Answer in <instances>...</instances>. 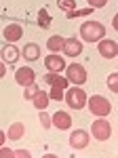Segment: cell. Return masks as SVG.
Returning <instances> with one entry per match:
<instances>
[{"label": "cell", "mask_w": 118, "mask_h": 158, "mask_svg": "<svg viewBox=\"0 0 118 158\" xmlns=\"http://www.w3.org/2000/svg\"><path fill=\"white\" fill-rule=\"evenodd\" d=\"M21 57L25 61H36L40 59V47L36 44V42H27L23 49H21Z\"/></svg>", "instance_id": "9a60e30c"}, {"label": "cell", "mask_w": 118, "mask_h": 158, "mask_svg": "<svg viewBox=\"0 0 118 158\" xmlns=\"http://www.w3.org/2000/svg\"><path fill=\"white\" fill-rule=\"evenodd\" d=\"M89 141H91L89 131H84V129H76V131H72V135H70V146L74 148V150H84V148L89 146Z\"/></svg>", "instance_id": "ba28073f"}, {"label": "cell", "mask_w": 118, "mask_h": 158, "mask_svg": "<svg viewBox=\"0 0 118 158\" xmlns=\"http://www.w3.org/2000/svg\"><path fill=\"white\" fill-rule=\"evenodd\" d=\"M63 101L72 110H82L86 108V93H84L82 86H68L63 93Z\"/></svg>", "instance_id": "3957f363"}, {"label": "cell", "mask_w": 118, "mask_h": 158, "mask_svg": "<svg viewBox=\"0 0 118 158\" xmlns=\"http://www.w3.org/2000/svg\"><path fill=\"white\" fill-rule=\"evenodd\" d=\"M91 135H93V139H97V141H107L112 137V124H110V120L97 118L91 124Z\"/></svg>", "instance_id": "5b68a950"}, {"label": "cell", "mask_w": 118, "mask_h": 158, "mask_svg": "<svg viewBox=\"0 0 118 158\" xmlns=\"http://www.w3.org/2000/svg\"><path fill=\"white\" fill-rule=\"evenodd\" d=\"M44 68H47L48 72L61 74L63 70H65V59H63L59 53H48L47 57H44Z\"/></svg>", "instance_id": "9c48e42d"}, {"label": "cell", "mask_w": 118, "mask_h": 158, "mask_svg": "<svg viewBox=\"0 0 118 158\" xmlns=\"http://www.w3.org/2000/svg\"><path fill=\"white\" fill-rule=\"evenodd\" d=\"M86 108H89V112L93 116L106 118V116H110V112H112V103L103 95H91V97H86Z\"/></svg>", "instance_id": "7a4b0ae2"}, {"label": "cell", "mask_w": 118, "mask_h": 158, "mask_svg": "<svg viewBox=\"0 0 118 158\" xmlns=\"http://www.w3.org/2000/svg\"><path fill=\"white\" fill-rule=\"evenodd\" d=\"M4 76H6V63H4V61H0V80H2Z\"/></svg>", "instance_id": "83f0119b"}, {"label": "cell", "mask_w": 118, "mask_h": 158, "mask_svg": "<svg viewBox=\"0 0 118 158\" xmlns=\"http://www.w3.org/2000/svg\"><path fill=\"white\" fill-rule=\"evenodd\" d=\"M86 2H89L91 9H103L107 4V0H86Z\"/></svg>", "instance_id": "484cf974"}, {"label": "cell", "mask_w": 118, "mask_h": 158, "mask_svg": "<svg viewBox=\"0 0 118 158\" xmlns=\"http://www.w3.org/2000/svg\"><path fill=\"white\" fill-rule=\"evenodd\" d=\"M106 36V27L103 23H99V21H84L80 25V40L82 42H99L101 38Z\"/></svg>", "instance_id": "6da1fadb"}, {"label": "cell", "mask_w": 118, "mask_h": 158, "mask_svg": "<svg viewBox=\"0 0 118 158\" xmlns=\"http://www.w3.org/2000/svg\"><path fill=\"white\" fill-rule=\"evenodd\" d=\"M91 13H93V9L86 6V9H72V11H68L65 15H68V19H76V17H86V15H91Z\"/></svg>", "instance_id": "d6986e66"}, {"label": "cell", "mask_w": 118, "mask_h": 158, "mask_svg": "<svg viewBox=\"0 0 118 158\" xmlns=\"http://www.w3.org/2000/svg\"><path fill=\"white\" fill-rule=\"evenodd\" d=\"M42 158H59V156H55V154H44Z\"/></svg>", "instance_id": "f546056e"}, {"label": "cell", "mask_w": 118, "mask_h": 158, "mask_svg": "<svg viewBox=\"0 0 118 158\" xmlns=\"http://www.w3.org/2000/svg\"><path fill=\"white\" fill-rule=\"evenodd\" d=\"M57 6L65 13L72 11V9H78V6H76V0H57Z\"/></svg>", "instance_id": "7402d4cb"}, {"label": "cell", "mask_w": 118, "mask_h": 158, "mask_svg": "<svg viewBox=\"0 0 118 158\" xmlns=\"http://www.w3.org/2000/svg\"><path fill=\"white\" fill-rule=\"evenodd\" d=\"M38 118H40L42 129H51V127H53V124H51V114H47L44 110H40V116H38Z\"/></svg>", "instance_id": "cb8c5ba5"}, {"label": "cell", "mask_w": 118, "mask_h": 158, "mask_svg": "<svg viewBox=\"0 0 118 158\" xmlns=\"http://www.w3.org/2000/svg\"><path fill=\"white\" fill-rule=\"evenodd\" d=\"M4 141H6V133H4V131L0 129V148L4 146Z\"/></svg>", "instance_id": "f1b7e54d"}, {"label": "cell", "mask_w": 118, "mask_h": 158, "mask_svg": "<svg viewBox=\"0 0 118 158\" xmlns=\"http://www.w3.org/2000/svg\"><path fill=\"white\" fill-rule=\"evenodd\" d=\"M97 51L103 59H116L118 55V42L116 40H107V38H101L97 42Z\"/></svg>", "instance_id": "8992f818"}, {"label": "cell", "mask_w": 118, "mask_h": 158, "mask_svg": "<svg viewBox=\"0 0 118 158\" xmlns=\"http://www.w3.org/2000/svg\"><path fill=\"white\" fill-rule=\"evenodd\" d=\"M15 82L21 85V86L32 85V82H36V72L32 70V68H27V65L17 68V72H15Z\"/></svg>", "instance_id": "8fae6325"}, {"label": "cell", "mask_w": 118, "mask_h": 158, "mask_svg": "<svg viewBox=\"0 0 118 158\" xmlns=\"http://www.w3.org/2000/svg\"><path fill=\"white\" fill-rule=\"evenodd\" d=\"M68 86H70L68 78L59 74L57 80H55V82L51 85V91H48V99H53V101H63V93H65V89H68Z\"/></svg>", "instance_id": "52a82bcc"}, {"label": "cell", "mask_w": 118, "mask_h": 158, "mask_svg": "<svg viewBox=\"0 0 118 158\" xmlns=\"http://www.w3.org/2000/svg\"><path fill=\"white\" fill-rule=\"evenodd\" d=\"M0 158H15V150H11V148H0Z\"/></svg>", "instance_id": "d4e9b609"}, {"label": "cell", "mask_w": 118, "mask_h": 158, "mask_svg": "<svg viewBox=\"0 0 118 158\" xmlns=\"http://www.w3.org/2000/svg\"><path fill=\"white\" fill-rule=\"evenodd\" d=\"M15 158H32L27 150H15Z\"/></svg>", "instance_id": "4316f807"}, {"label": "cell", "mask_w": 118, "mask_h": 158, "mask_svg": "<svg viewBox=\"0 0 118 158\" xmlns=\"http://www.w3.org/2000/svg\"><path fill=\"white\" fill-rule=\"evenodd\" d=\"M107 86H110L112 93H118V74L116 72H112L107 76Z\"/></svg>", "instance_id": "603a6c76"}, {"label": "cell", "mask_w": 118, "mask_h": 158, "mask_svg": "<svg viewBox=\"0 0 118 158\" xmlns=\"http://www.w3.org/2000/svg\"><path fill=\"white\" fill-rule=\"evenodd\" d=\"M51 124H53L55 129H59V131H70V129H72V118H70L68 112L57 110V112L51 116Z\"/></svg>", "instance_id": "30bf717a"}, {"label": "cell", "mask_w": 118, "mask_h": 158, "mask_svg": "<svg viewBox=\"0 0 118 158\" xmlns=\"http://www.w3.org/2000/svg\"><path fill=\"white\" fill-rule=\"evenodd\" d=\"M38 25H40L42 30H47L48 25H51V17H48L47 9H40V11H38Z\"/></svg>", "instance_id": "ffe728a7"}, {"label": "cell", "mask_w": 118, "mask_h": 158, "mask_svg": "<svg viewBox=\"0 0 118 158\" xmlns=\"http://www.w3.org/2000/svg\"><path fill=\"white\" fill-rule=\"evenodd\" d=\"M2 36H4V40H6L9 44H13V42L21 40V36H23V27H21L19 23H9L4 30H2Z\"/></svg>", "instance_id": "7c38bea8"}, {"label": "cell", "mask_w": 118, "mask_h": 158, "mask_svg": "<svg viewBox=\"0 0 118 158\" xmlns=\"http://www.w3.org/2000/svg\"><path fill=\"white\" fill-rule=\"evenodd\" d=\"M38 91H40V86L36 85V82H32V85L23 86V99H25V101H32V97H34Z\"/></svg>", "instance_id": "44dd1931"}, {"label": "cell", "mask_w": 118, "mask_h": 158, "mask_svg": "<svg viewBox=\"0 0 118 158\" xmlns=\"http://www.w3.org/2000/svg\"><path fill=\"white\" fill-rule=\"evenodd\" d=\"M32 103H34V108L40 112V110H47L48 108V103H51V99H48V93H44L42 89L36 93L34 97H32Z\"/></svg>", "instance_id": "e0dca14e"}, {"label": "cell", "mask_w": 118, "mask_h": 158, "mask_svg": "<svg viewBox=\"0 0 118 158\" xmlns=\"http://www.w3.org/2000/svg\"><path fill=\"white\" fill-rule=\"evenodd\" d=\"M65 78H68V82L74 86H80L86 82V70H84V65H80V63H70V65H65Z\"/></svg>", "instance_id": "277c9868"}, {"label": "cell", "mask_w": 118, "mask_h": 158, "mask_svg": "<svg viewBox=\"0 0 118 158\" xmlns=\"http://www.w3.org/2000/svg\"><path fill=\"white\" fill-rule=\"evenodd\" d=\"M63 40H65V38L59 36V34H53V36H48V40H47V49L51 51V53H59V51H63Z\"/></svg>", "instance_id": "ac0fdd59"}, {"label": "cell", "mask_w": 118, "mask_h": 158, "mask_svg": "<svg viewBox=\"0 0 118 158\" xmlns=\"http://www.w3.org/2000/svg\"><path fill=\"white\" fill-rule=\"evenodd\" d=\"M82 51H84L82 40H78V38H65V40H63V53H65L68 57H78Z\"/></svg>", "instance_id": "4fadbf2b"}, {"label": "cell", "mask_w": 118, "mask_h": 158, "mask_svg": "<svg viewBox=\"0 0 118 158\" xmlns=\"http://www.w3.org/2000/svg\"><path fill=\"white\" fill-rule=\"evenodd\" d=\"M0 55H2V61H4V63H11V65H13V63H17V59L21 57V51L15 49L13 44L6 42V44L0 49Z\"/></svg>", "instance_id": "5bb4252c"}, {"label": "cell", "mask_w": 118, "mask_h": 158, "mask_svg": "<svg viewBox=\"0 0 118 158\" xmlns=\"http://www.w3.org/2000/svg\"><path fill=\"white\" fill-rule=\"evenodd\" d=\"M23 135H25V127H23V122H13L11 127H9L6 139H9V141H19V139H21Z\"/></svg>", "instance_id": "2e32d148"}]
</instances>
